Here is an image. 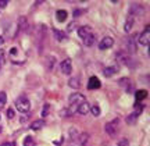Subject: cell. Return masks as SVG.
Here are the masks:
<instances>
[{"label": "cell", "mask_w": 150, "mask_h": 146, "mask_svg": "<svg viewBox=\"0 0 150 146\" xmlns=\"http://www.w3.org/2000/svg\"><path fill=\"white\" fill-rule=\"evenodd\" d=\"M6 60V54H4V52L3 50H0V63H3Z\"/></svg>", "instance_id": "cell-29"}, {"label": "cell", "mask_w": 150, "mask_h": 146, "mask_svg": "<svg viewBox=\"0 0 150 146\" xmlns=\"http://www.w3.org/2000/svg\"><path fill=\"white\" fill-rule=\"evenodd\" d=\"M143 7L139 4H132L131 6V9H129V14H131V17L134 16H139V14H143Z\"/></svg>", "instance_id": "cell-8"}, {"label": "cell", "mask_w": 150, "mask_h": 146, "mask_svg": "<svg viewBox=\"0 0 150 146\" xmlns=\"http://www.w3.org/2000/svg\"><path fill=\"white\" fill-rule=\"evenodd\" d=\"M95 40H96L95 35H93V33H91L89 36H86V38L83 39V45H85V46H92V45L95 43Z\"/></svg>", "instance_id": "cell-16"}, {"label": "cell", "mask_w": 150, "mask_h": 146, "mask_svg": "<svg viewBox=\"0 0 150 146\" xmlns=\"http://www.w3.org/2000/svg\"><path fill=\"white\" fill-rule=\"evenodd\" d=\"M18 28H20L21 31H28V20L25 17H21V18L18 20Z\"/></svg>", "instance_id": "cell-13"}, {"label": "cell", "mask_w": 150, "mask_h": 146, "mask_svg": "<svg viewBox=\"0 0 150 146\" xmlns=\"http://www.w3.org/2000/svg\"><path fill=\"white\" fill-rule=\"evenodd\" d=\"M68 85H70L71 88L76 89V88H79V79H78V78H75V77H72V78L68 79Z\"/></svg>", "instance_id": "cell-19"}, {"label": "cell", "mask_w": 150, "mask_h": 146, "mask_svg": "<svg viewBox=\"0 0 150 146\" xmlns=\"http://www.w3.org/2000/svg\"><path fill=\"white\" fill-rule=\"evenodd\" d=\"M138 116H139L138 113L129 114L128 117H127V123H128V124H135V121H136V118H138Z\"/></svg>", "instance_id": "cell-21"}, {"label": "cell", "mask_w": 150, "mask_h": 146, "mask_svg": "<svg viewBox=\"0 0 150 146\" xmlns=\"http://www.w3.org/2000/svg\"><path fill=\"white\" fill-rule=\"evenodd\" d=\"M86 141H88V134L81 135V138H79V143H81V145H86Z\"/></svg>", "instance_id": "cell-26"}, {"label": "cell", "mask_w": 150, "mask_h": 146, "mask_svg": "<svg viewBox=\"0 0 150 146\" xmlns=\"http://www.w3.org/2000/svg\"><path fill=\"white\" fill-rule=\"evenodd\" d=\"M150 42V32H149V27L146 28L143 33H140L139 35V43L143 45V46H147Z\"/></svg>", "instance_id": "cell-6"}, {"label": "cell", "mask_w": 150, "mask_h": 146, "mask_svg": "<svg viewBox=\"0 0 150 146\" xmlns=\"http://www.w3.org/2000/svg\"><path fill=\"white\" fill-rule=\"evenodd\" d=\"M127 46H128V53L129 52L134 53L135 50H136V46H135V42H134V38H132V36L128 38V40H127Z\"/></svg>", "instance_id": "cell-18"}, {"label": "cell", "mask_w": 150, "mask_h": 146, "mask_svg": "<svg viewBox=\"0 0 150 146\" xmlns=\"http://www.w3.org/2000/svg\"><path fill=\"white\" fill-rule=\"evenodd\" d=\"M118 70H120L118 65H110L103 70V74H104V77H112L115 72H118Z\"/></svg>", "instance_id": "cell-10"}, {"label": "cell", "mask_w": 150, "mask_h": 146, "mask_svg": "<svg viewBox=\"0 0 150 146\" xmlns=\"http://www.w3.org/2000/svg\"><path fill=\"white\" fill-rule=\"evenodd\" d=\"M53 33H54V36H56V39L60 40V42L67 39V35H65L63 31H60V29H53Z\"/></svg>", "instance_id": "cell-14"}, {"label": "cell", "mask_w": 150, "mask_h": 146, "mask_svg": "<svg viewBox=\"0 0 150 146\" xmlns=\"http://www.w3.org/2000/svg\"><path fill=\"white\" fill-rule=\"evenodd\" d=\"M100 86H102V84H100L97 77H91L89 78V81H88V89L93 91V89H99Z\"/></svg>", "instance_id": "cell-7"}, {"label": "cell", "mask_w": 150, "mask_h": 146, "mask_svg": "<svg viewBox=\"0 0 150 146\" xmlns=\"http://www.w3.org/2000/svg\"><path fill=\"white\" fill-rule=\"evenodd\" d=\"M6 6H7V1H4V0H0V9H4Z\"/></svg>", "instance_id": "cell-31"}, {"label": "cell", "mask_w": 150, "mask_h": 146, "mask_svg": "<svg viewBox=\"0 0 150 146\" xmlns=\"http://www.w3.org/2000/svg\"><path fill=\"white\" fill-rule=\"evenodd\" d=\"M3 40H4V39H3V38H0V45L3 43Z\"/></svg>", "instance_id": "cell-36"}, {"label": "cell", "mask_w": 150, "mask_h": 146, "mask_svg": "<svg viewBox=\"0 0 150 146\" xmlns=\"http://www.w3.org/2000/svg\"><path fill=\"white\" fill-rule=\"evenodd\" d=\"M24 146H36V143H35L32 136H27V138L24 139Z\"/></svg>", "instance_id": "cell-22"}, {"label": "cell", "mask_w": 150, "mask_h": 146, "mask_svg": "<svg viewBox=\"0 0 150 146\" xmlns=\"http://www.w3.org/2000/svg\"><path fill=\"white\" fill-rule=\"evenodd\" d=\"M112 45H114V40H112V38H110V36H104V38L102 39V42L99 43V49L106 50V49L112 47Z\"/></svg>", "instance_id": "cell-5"}, {"label": "cell", "mask_w": 150, "mask_h": 146, "mask_svg": "<svg viewBox=\"0 0 150 146\" xmlns=\"http://www.w3.org/2000/svg\"><path fill=\"white\" fill-rule=\"evenodd\" d=\"M118 118H114L112 121H110V123H107V124L104 125V130H106V132H107L110 136H114L115 135V131H117V125H118Z\"/></svg>", "instance_id": "cell-2"}, {"label": "cell", "mask_w": 150, "mask_h": 146, "mask_svg": "<svg viewBox=\"0 0 150 146\" xmlns=\"http://www.w3.org/2000/svg\"><path fill=\"white\" fill-rule=\"evenodd\" d=\"M1 146H13V145H11L10 142H4V143H3V145H1Z\"/></svg>", "instance_id": "cell-35"}, {"label": "cell", "mask_w": 150, "mask_h": 146, "mask_svg": "<svg viewBox=\"0 0 150 146\" xmlns=\"http://www.w3.org/2000/svg\"><path fill=\"white\" fill-rule=\"evenodd\" d=\"M0 132H1V127H0Z\"/></svg>", "instance_id": "cell-37"}, {"label": "cell", "mask_w": 150, "mask_h": 146, "mask_svg": "<svg viewBox=\"0 0 150 146\" xmlns=\"http://www.w3.org/2000/svg\"><path fill=\"white\" fill-rule=\"evenodd\" d=\"M118 146H128V141H127V139H121L120 143H118Z\"/></svg>", "instance_id": "cell-30"}, {"label": "cell", "mask_w": 150, "mask_h": 146, "mask_svg": "<svg viewBox=\"0 0 150 146\" xmlns=\"http://www.w3.org/2000/svg\"><path fill=\"white\" fill-rule=\"evenodd\" d=\"M60 67H61L63 74H65V75H70L71 72H72V63H71L70 59L63 60V61H61V64H60Z\"/></svg>", "instance_id": "cell-3"}, {"label": "cell", "mask_w": 150, "mask_h": 146, "mask_svg": "<svg viewBox=\"0 0 150 146\" xmlns=\"http://www.w3.org/2000/svg\"><path fill=\"white\" fill-rule=\"evenodd\" d=\"M0 68H1V65H0Z\"/></svg>", "instance_id": "cell-38"}, {"label": "cell", "mask_w": 150, "mask_h": 146, "mask_svg": "<svg viewBox=\"0 0 150 146\" xmlns=\"http://www.w3.org/2000/svg\"><path fill=\"white\" fill-rule=\"evenodd\" d=\"M7 117H8V118H13V117H14V110H13V108H8V110H7Z\"/></svg>", "instance_id": "cell-28"}, {"label": "cell", "mask_w": 150, "mask_h": 146, "mask_svg": "<svg viewBox=\"0 0 150 146\" xmlns=\"http://www.w3.org/2000/svg\"><path fill=\"white\" fill-rule=\"evenodd\" d=\"M81 13H82V10H76V11H74V16L76 17V16H79Z\"/></svg>", "instance_id": "cell-34"}, {"label": "cell", "mask_w": 150, "mask_h": 146, "mask_svg": "<svg viewBox=\"0 0 150 146\" xmlns=\"http://www.w3.org/2000/svg\"><path fill=\"white\" fill-rule=\"evenodd\" d=\"M68 100H70V104H72V106H79L81 103L85 102V96L81 95V93H74L70 96Z\"/></svg>", "instance_id": "cell-4"}, {"label": "cell", "mask_w": 150, "mask_h": 146, "mask_svg": "<svg viewBox=\"0 0 150 146\" xmlns=\"http://www.w3.org/2000/svg\"><path fill=\"white\" fill-rule=\"evenodd\" d=\"M54 145H63V139H61V141H54Z\"/></svg>", "instance_id": "cell-33"}, {"label": "cell", "mask_w": 150, "mask_h": 146, "mask_svg": "<svg viewBox=\"0 0 150 146\" xmlns=\"http://www.w3.org/2000/svg\"><path fill=\"white\" fill-rule=\"evenodd\" d=\"M89 108H91V106H89V103L86 102H83V103H81L79 106H78V108H76V111L79 114H82V116H85V114H88L89 113Z\"/></svg>", "instance_id": "cell-11"}, {"label": "cell", "mask_w": 150, "mask_h": 146, "mask_svg": "<svg viewBox=\"0 0 150 146\" xmlns=\"http://www.w3.org/2000/svg\"><path fill=\"white\" fill-rule=\"evenodd\" d=\"M50 111V104H45L43 106V110H42V117H46Z\"/></svg>", "instance_id": "cell-25"}, {"label": "cell", "mask_w": 150, "mask_h": 146, "mask_svg": "<svg viewBox=\"0 0 150 146\" xmlns=\"http://www.w3.org/2000/svg\"><path fill=\"white\" fill-rule=\"evenodd\" d=\"M89 111H92V114H93L95 117H97V116H100V107H99L97 104H95V106H92V107L89 108Z\"/></svg>", "instance_id": "cell-24"}, {"label": "cell", "mask_w": 150, "mask_h": 146, "mask_svg": "<svg viewBox=\"0 0 150 146\" xmlns=\"http://www.w3.org/2000/svg\"><path fill=\"white\" fill-rule=\"evenodd\" d=\"M91 33H92V29H91V27H88V25L78 28V35H79V38H82V39H85L86 36H89Z\"/></svg>", "instance_id": "cell-9"}, {"label": "cell", "mask_w": 150, "mask_h": 146, "mask_svg": "<svg viewBox=\"0 0 150 146\" xmlns=\"http://www.w3.org/2000/svg\"><path fill=\"white\" fill-rule=\"evenodd\" d=\"M10 53L13 54V56H16V54L18 53V52H17V49H16V47H13V49H11V50H10Z\"/></svg>", "instance_id": "cell-32"}, {"label": "cell", "mask_w": 150, "mask_h": 146, "mask_svg": "<svg viewBox=\"0 0 150 146\" xmlns=\"http://www.w3.org/2000/svg\"><path fill=\"white\" fill-rule=\"evenodd\" d=\"M67 17H68V14H67V11L65 10H59L57 13H56V18H57V21L59 22H63L67 20Z\"/></svg>", "instance_id": "cell-12"}, {"label": "cell", "mask_w": 150, "mask_h": 146, "mask_svg": "<svg viewBox=\"0 0 150 146\" xmlns=\"http://www.w3.org/2000/svg\"><path fill=\"white\" fill-rule=\"evenodd\" d=\"M6 102H7V95H6V92H0V108L4 107Z\"/></svg>", "instance_id": "cell-23"}, {"label": "cell", "mask_w": 150, "mask_h": 146, "mask_svg": "<svg viewBox=\"0 0 150 146\" xmlns=\"http://www.w3.org/2000/svg\"><path fill=\"white\" fill-rule=\"evenodd\" d=\"M132 25H134V17H131V16H129L128 21L125 22V27H124V29H125L127 32H129V31L132 29Z\"/></svg>", "instance_id": "cell-20"}, {"label": "cell", "mask_w": 150, "mask_h": 146, "mask_svg": "<svg viewBox=\"0 0 150 146\" xmlns=\"http://www.w3.org/2000/svg\"><path fill=\"white\" fill-rule=\"evenodd\" d=\"M135 96H136V100H138V102H140V100H143V99H146V97H147V91L140 89V91H138V92L135 93Z\"/></svg>", "instance_id": "cell-17"}, {"label": "cell", "mask_w": 150, "mask_h": 146, "mask_svg": "<svg viewBox=\"0 0 150 146\" xmlns=\"http://www.w3.org/2000/svg\"><path fill=\"white\" fill-rule=\"evenodd\" d=\"M74 28H76V21L71 22L70 25H68V27H67V31H68V32H71V31H72V29H74Z\"/></svg>", "instance_id": "cell-27"}, {"label": "cell", "mask_w": 150, "mask_h": 146, "mask_svg": "<svg viewBox=\"0 0 150 146\" xmlns=\"http://www.w3.org/2000/svg\"><path fill=\"white\" fill-rule=\"evenodd\" d=\"M16 107L20 113H28L31 108V102L27 97H18L16 100Z\"/></svg>", "instance_id": "cell-1"}, {"label": "cell", "mask_w": 150, "mask_h": 146, "mask_svg": "<svg viewBox=\"0 0 150 146\" xmlns=\"http://www.w3.org/2000/svg\"><path fill=\"white\" fill-rule=\"evenodd\" d=\"M43 125H45V121H43V120H36V121H33L32 124H31V128H32L33 131H38V130H40Z\"/></svg>", "instance_id": "cell-15"}]
</instances>
